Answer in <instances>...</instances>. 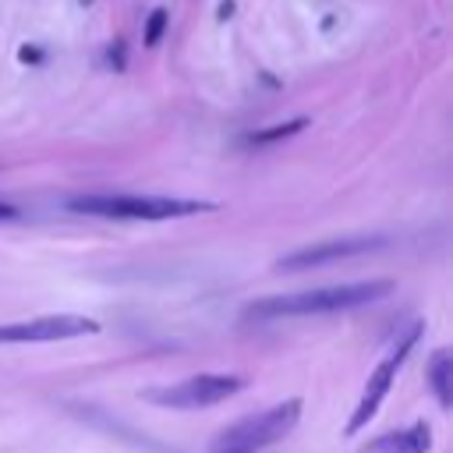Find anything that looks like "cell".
I'll return each mask as SVG.
<instances>
[{"instance_id":"6da1fadb","label":"cell","mask_w":453,"mask_h":453,"mask_svg":"<svg viewBox=\"0 0 453 453\" xmlns=\"http://www.w3.org/2000/svg\"><path fill=\"white\" fill-rule=\"evenodd\" d=\"M386 294H393V280H361V283L319 287V290H301V294H273V297H258L255 304H248L244 319L273 322V319H294V315H329V311L372 304Z\"/></svg>"},{"instance_id":"7a4b0ae2","label":"cell","mask_w":453,"mask_h":453,"mask_svg":"<svg viewBox=\"0 0 453 453\" xmlns=\"http://www.w3.org/2000/svg\"><path fill=\"white\" fill-rule=\"evenodd\" d=\"M71 212L103 216V219H177L212 209V202L166 198V195H74L67 198Z\"/></svg>"},{"instance_id":"3957f363","label":"cell","mask_w":453,"mask_h":453,"mask_svg":"<svg viewBox=\"0 0 453 453\" xmlns=\"http://www.w3.org/2000/svg\"><path fill=\"white\" fill-rule=\"evenodd\" d=\"M301 418V400L290 396L269 411H258V414H248L234 425H226L216 439H212V453H255V449H265L273 442H280Z\"/></svg>"},{"instance_id":"277c9868","label":"cell","mask_w":453,"mask_h":453,"mask_svg":"<svg viewBox=\"0 0 453 453\" xmlns=\"http://www.w3.org/2000/svg\"><path fill=\"white\" fill-rule=\"evenodd\" d=\"M244 382L237 375H191V379H180V382H170L163 389H145L142 396L149 403H159V407H173V411H191V407H209V403H219L226 396H234Z\"/></svg>"},{"instance_id":"5b68a950","label":"cell","mask_w":453,"mask_h":453,"mask_svg":"<svg viewBox=\"0 0 453 453\" xmlns=\"http://www.w3.org/2000/svg\"><path fill=\"white\" fill-rule=\"evenodd\" d=\"M99 333V322L88 315H42L25 322H4L0 343H50V340H71Z\"/></svg>"},{"instance_id":"8992f818","label":"cell","mask_w":453,"mask_h":453,"mask_svg":"<svg viewBox=\"0 0 453 453\" xmlns=\"http://www.w3.org/2000/svg\"><path fill=\"white\" fill-rule=\"evenodd\" d=\"M379 244H382V237H336V241H315V244H308V248H297V251L283 255V258L276 262V269H287V273L319 269V265H329V262H340V258L372 251V248H379Z\"/></svg>"},{"instance_id":"52a82bcc","label":"cell","mask_w":453,"mask_h":453,"mask_svg":"<svg viewBox=\"0 0 453 453\" xmlns=\"http://www.w3.org/2000/svg\"><path fill=\"white\" fill-rule=\"evenodd\" d=\"M396 368H400L396 357H382V361L375 365V372L368 375V386H365V393H361V400H357V407H354V414H350V421H347V432H361V428L375 418L382 396L389 393V386H393V379H396Z\"/></svg>"},{"instance_id":"ba28073f","label":"cell","mask_w":453,"mask_h":453,"mask_svg":"<svg viewBox=\"0 0 453 453\" xmlns=\"http://www.w3.org/2000/svg\"><path fill=\"white\" fill-rule=\"evenodd\" d=\"M432 446V428L425 421L400 428V432H386L379 439H372L368 446H361L357 453H428Z\"/></svg>"},{"instance_id":"9c48e42d","label":"cell","mask_w":453,"mask_h":453,"mask_svg":"<svg viewBox=\"0 0 453 453\" xmlns=\"http://www.w3.org/2000/svg\"><path fill=\"white\" fill-rule=\"evenodd\" d=\"M428 382H432V393H435L439 407H449L453 403V357H449V350H435L432 354Z\"/></svg>"},{"instance_id":"30bf717a","label":"cell","mask_w":453,"mask_h":453,"mask_svg":"<svg viewBox=\"0 0 453 453\" xmlns=\"http://www.w3.org/2000/svg\"><path fill=\"white\" fill-rule=\"evenodd\" d=\"M301 127H308V120H304V117H297V120H287V124H273L269 131H255V134H248V142H251V145H269V142H280V138H290V134H297Z\"/></svg>"},{"instance_id":"8fae6325","label":"cell","mask_w":453,"mask_h":453,"mask_svg":"<svg viewBox=\"0 0 453 453\" xmlns=\"http://www.w3.org/2000/svg\"><path fill=\"white\" fill-rule=\"evenodd\" d=\"M166 21H170V14H166L163 7H156V11L145 18V32H142L145 46H156V42L163 39V32H166Z\"/></svg>"},{"instance_id":"7c38bea8","label":"cell","mask_w":453,"mask_h":453,"mask_svg":"<svg viewBox=\"0 0 453 453\" xmlns=\"http://www.w3.org/2000/svg\"><path fill=\"white\" fill-rule=\"evenodd\" d=\"M14 216H18V209L7 205V202H0V219H14Z\"/></svg>"}]
</instances>
